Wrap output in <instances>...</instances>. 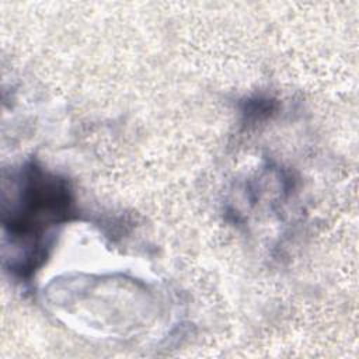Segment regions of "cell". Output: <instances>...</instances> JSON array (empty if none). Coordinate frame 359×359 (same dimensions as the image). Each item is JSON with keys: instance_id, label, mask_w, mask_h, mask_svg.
Here are the masks:
<instances>
[{"instance_id": "cell-1", "label": "cell", "mask_w": 359, "mask_h": 359, "mask_svg": "<svg viewBox=\"0 0 359 359\" xmlns=\"http://www.w3.org/2000/svg\"><path fill=\"white\" fill-rule=\"evenodd\" d=\"M11 201H4L3 227L11 248L10 271L28 279L42 265L55 229L73 213L67 180L36 163L25 164L11 180Z\"/></svg>"}]
</instances>
